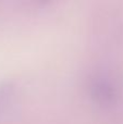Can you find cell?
<instances>
[{
    "label": "cell",
    "mask_w": 123,
    "mask_h": 124,
    "mask_svg": "<svg viewBox=\"0 0 123 124\" xmlns=\"http://www.w3.org/2000/svg\"><path fill=\"white\" fill-rule=\"evenodd\" d=\"M92 98L100 106H111L117 99V88L109 78L97 76L91 83Z\"/></svg>",
    "instance_id": "6da1fadb"
}]
</instances>
